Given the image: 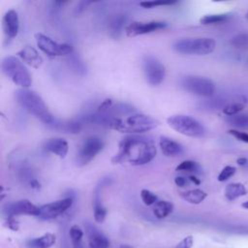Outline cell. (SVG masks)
I'll use <instances>...</instances> for the list:
<instances>
[{"instance_id":"6da1fadb","label":"cell","mask_w":248,"mask_h":248,"mask_svg":"<svg viewBox=\"0 0 248 248\" xmlns=\"http://www.w3.org/2000/svg\"><path fill=\"white\" fill-rule=\"evenodd\" d=\"M155 141L144 136H127L118 143V152L111 158L112 164L128 162L133 166H141L151 162L156 156Z\"/></svg>"},{"instance_id":"7a4b0ae2","label":"cell","mask_w":248,"mask_h":248,"mask_svg":"<svg viewBox=\"0 0 248 248\" xmlns=\"http://www.w3.org/2000/svg\"><path fill=\"white\" fill-rule=\"evenodd\" d=\"M158 125L159 122L155 118L142 113H134L124 118L108 113L106 123L107 127L127 134H141L155 129Z\"/></svg>"},{"instance_id":"3957f363","label":"cell","mask_w":248,"mask_h":248,"mask_svg":"<svg viewBox=\"0 0 248 248\" xmlns=\"http://www.w3.org/2000/svg\"><path fill=\"white\" fill-rule=\"evenodd\" d=\"M15 97L21 108L44 124L52 125L54 123L55 118L48 110L42 97L36 92L27 88H20L15 92Z\"/></svg>"},{"instance_id":"277c9868","label":"cell","mask_w":248,"mask_h":248,"mask_svg":"<svg viewBox=\"0 0 248 248\" xmlns=\"http://www.w3.org/2000/svg\"><path fill=\"white\" fill-rule=\"evenodd\" d=\"M1 69L7 78L21 88H28L32 84V78L29 71L17 57H5L1 62Z\"/></svg>"},{"instance_id":"5b68a950","label":"cell","mask_w":248,"mask_h":248,"mask_svg":"<svg viewBox=\"0 0 248 248\" xmlns=\"http://www.w3.org/2000/svg\"><path fill=\"white\" fill-rule=\"evenodd\" d=\"M215 46L216 42L211 38H184L172 45L176 52L188 55H206L211 53Z\"/></svg>"},{"instance_id":"8992f818","label":"cell","mask_w":248,"mask_h":248,"mask_svg":"<svg viewBox=\"0 0 248 248\" xmlns=\"http://www.w3.org/2000/svg\"><path fill=\"white\" fill-rule=\"evenodd\" d=\"M168 125L177 133L191 138H201L205 130L200 121L185 114H174L167 119Z\"/></svg>"},{"instance_id":"52a82bcc","label":"cell","mask_w":248,"mask_h":248,"mask_svg":"<svg viewBox=\"0 0 248 248\" xmlns=\"http://www.w3.org/2000/svg\"><path fill=\"white\" fill-rule=\"evenodd\" d=\"M180 84L187 92L201 97H211L215 91L214 82L203 77L186 76L180 80Z\"/></svg>"},{"instance_id":"ba28073f","label":"cell","mask_w":248,"mask_h":248,"mask_svg":"<svg viewBox=\"0 0 248 248\" xmlns=\"http://www.w3.org/2000/svg\"><path fill=\"white\" fill-rule=\"evenodd\" d=\"M104 141L101 138L91 136L86 138L81 143L78 152L76 156V163L78 166L82 167L91 162L104 148Z\"/></svg>"},{"instance_id":"9c48e42d","label":"cell","mask_w":248,"mask_h":248,"mask_svg":"<svg viewBox=\"0 0 248 248\" xmlns=\"http://www.w3.org/2000/svg\"><path fill=\"white\" fill-rule=\"evenodd\" d=\"M35 39L39 49H41L47 56H63L70 54L73 51V46L71 45L65 43L59 44L42 33L35 34Z\"/></svg>"},{"instance_id":"30bf717a","label":"cell","mask_w":248,"mask_h":248,"mask_svg":"<svg viewBox=\"0 0 248 248\" xmlns=\"http://www.w3.org/2000/svg\"><path fill=\"white\" fill-rule=\"evenodd\" d=\"M142 68L146 81L150 85L157 86L161 84L165 79V66L156 57L152 55H146L142 61Z\"/></svg>"},{"instance_id":"8fae6325","label":"cell","mask_w":248,"mask_h":248,"mask_svg":"<svg viewBox=\"0 0 248 248\" xmlns=\"http://www.w3.org/2000/svg\"><path fill=\"white\" fill-rule=\"evenodd\" d=\"M167 27V22L160 20L151 21H133L128 24L124 31L127 37L133 38L140 35L149 34Z\"/></svg>"},{"instance_id":"7c38bea8","label":"cell","mask_w":248,"mask_h":248,"mask_svg":"<svg viewBox=\"0 0 248 248\" xmlns=\"http://www.w3.org/2000/svg\"><path fill=\"white\" fill-rule=\"evenodd\" d=\"M74 200L72 197H67L62 200H58L40 206V214L39 217L44 220L53 219L65 211H67L73 204Z\"/></svg>"},{"instance_id":"4fadbf2b","label":"cell","mask_w":248,"mask_h":248,"mask_svg":"<svg viewBox=\"0 0 248 248\" xmlns=\"http://www.w3.org/2000/svg\"><path fill=\"white\" fill-rule=\"evenodd\" d=\"M4 213L6 217H15L16 215H32L39 217L40 207L28 200H19L8 203L4 208Z\"/></svg>"},{"instance_id":"5bb4252c","label":"cell","mask_w":248,"mask_h":248,"mask_svg":"<svg viewBox=\"0 0 248 248\" xmlns=\"http://www.w3.org/2000/svg\"><path fill=\"white\" fill-rule=\"evenodd\" d=\"M3 31L8 39L15 38L19 30V19L17 13L15 10H9L5 13L2 18Z\"/></svg>"},{"instance_id":"9a60e30c","label":"cell","mask_w":248,"mask_h":248,"mask_svg":"<svg viewBox=\"0 0 248 248\" xmlns=\"http://www.w3.org/2000/svg\"><path fill=\"white\" fill-rule=\"evenodd\" d=\"M16 54L21 59V61L25 62L32 68L38 69L43 64V57L33 46H25L20 50H18Z\"/></svg>"},{"instance_id":"2e32d148","label":"cell","mask_w":248,"mask_h":248,"mask_svg":"<svg viewBox=\"0 0 248 248\" xmlns=\"http://www.w3.org/2000/svg\"><path fill=\"white\" fill-rule=\"evenodd\" d=\"M89 248H108L109 240L97 228L91 224H86Z\"/></svg>"},{"instance_id":"e0dca14e","label":"cell","mask_w":248,"mask_h":248,"mask_svg":"<svg viewBox=\"0 0 248 248\" xmlns=\"http://www.w3.org/2000/svg\"><path fill=\"white\" fill-rule=\"evenodd\" d=\"M159 145L162 150V153L166 157H177L182 155L184 152L183 146L179 142L166 136L160 137Z\"/></svg>"},{"instance_id":"ac0fdd59","label":"cell","mask_w":248,"mask_h":248,"mask_svg":"<svg viewBox=\"0 0 248 248\" xmlns=\"http://www.w3.org/2000/svg\"><path fill=\"white\" fill-rule=\"evenodd\" d=\"M44 147L46 151L58 156L59 158H65L69 150L68 142L62 138H51L47 140L45 142Z\"/></svg>"},{"instance_id":"d6986e66","label":"cell","mask_w":248,"mask_h":248,"mask_svg":"<svg viewBox=\"0 0 248 248\" xmlns=\"http://www.w3.org/2000/svg\"><path fill=\"white\" fill-rule=\"evenodd\" d=\"M56 241L55 234L46 232L39 237L30 239L26 242L27 248H50Z\"/></svg>"},{"instance_id":"ffe728a7","label":"cell","mask_w":248,"mask_h":248,"mask_svg":"<svg viewBox=\"0 0 248 248\" xmlns=\"http://www.w3.org/2000/svg\"><path fill=\"white\" fill-rule=\"evenodd\" d=\"M180 197L189 203L199 204L204 201L207 197V194L201 189H192L180 193Z\"/></svg>"},{"instance_id":"44dd1931","label":"cell","mask_w":248,"mask_h":248,"mask_svg":"<svg viewBox=\"0 0 248 248\" xmlns=\"http://www.w3.org/2000/svg\"><path fill=\"white\" fill-rule=\"evenodd\" d=\"M173 210V204L168 201H158L153 204V214L158 219H164L168 217Z\"/></svg>"},{"instance_id":"7402d4cb","label":"cell","mask_w":248,"mask_h":248,"mask_svg":"<svg viewBox=\"0 0 248 248\" xmlns=\"http://www.w3.org/2000/svg\"><path fill=\"white\" fill-rule=\"evenodd\" d=\"M247 190L241 183H230L225 189V197L229 201H233L239 197L246 195Z\"/></svg>"},{"instance_id":"603a6c76","label":"cell","mask_w":248,"mask_h":248,"mask_svg":"<svg viewBox=\"0 0 248 248\" xmlns=\"http://www.w3.org/2000/svg\"><path fill=\"white\" fill-rule=\"evenodd\" d=\"M232 17V14L223 13V14H211L205 15L201 19L200 22L203 25H212V24H220L228 21Z\"/></svg>"},{"instance_id":"cb8c5ba5","label":"cell","mask_w":248,"mask_h":248,"mask_svg":"<svg viewBox=\"0 0 248 248\" xmlns=\"http://www.w3.org/2000/svg\"><path fill=\"white\" fill-rule=\"evenodd\" d=\"M69 235H70V238H71L74 248H83V245L81 242L82 236H83V232L78 226L73 225L70 228Z\"/></svg>"},{"instance_id":"d4e9b609","label":"cell","mask_w":248,"mask_h":248,"mask_svg":"<svg viewBox=\"0 0 248 248\" xmlns=\"http://www.w3.org/2000/svg\"><path fill=\"white\" fill-rule=\"evenodd\" d=\"M51 126H53L54 128H56V129H58V130H60V131H63V132H65V133H73V134L78 133L79 130H80V128H81L80 123L76 122V121L57 123L56 120H55L54 123H53Z\"/></svg>"},{"instance_id":"484cf974","label":"cell","mask_w":248,"mask_h":248,"mask_svg":"<svg viewBox=\"0 0 248 248\" xmlns=\"http://www.w3.org/2000/svg\"><path fill=\"white\" fill-rule=\"evenodd\" d=\"M175 170L177 171H187V172H194V173H201L202 168L200 165L192 160H185L181 162L179 165L176 166Z\"/></svg>"},{"instance_id":"4316f807","label":"cell","mask_w":248,"mask_h":248,"mask_svg":"<svg viewBox=\"0 0 248 248\" xmlns=\"http://www.w3.org/2000/svg\"><path fill=\"white\" fill-rule=\"evenodd\" d=\"M106 216H107V209L102 204L100 198L97 194L94 201V219L97 223H103L106 219Z\"/></svg>"},{"instance_id":"83f0119b","label":"cell","mask_w":248,"mask_h":248,"mask_svg":"<svg viewBox=\"0 0 248 248\" xmlns=\"http://www.w3.org/2000/svg\"><path fill=\"white\" fill-rule=\"evenodd\" d=\"M230 45L238 49H248V33H241L230 40Z\"/></svg>"},{"instance_id":"f1b7e54d","label":"cell","mask_w":248,"mask_h":248,"mask_svg":"<svg viewBox=\"0 0 248 248\" xmlns=\"http://www.w3.org/2000/svg\"><path fill=\"white\" fill-rule=\"evenodd\" d=\"M226 121L234 127L248 128V114H235L232 116H228Z\"/></svg>"},{"instance_id":"f546056e","label":"cell","mask_w":248,"mask_h":248,"mask_svg":"<svg viewBox=\"0 0 248 248\" xmlns=\"http://www.w3.org/2000/svg\"><path fill=\"white\" fill-rule=\"evenodd\" d=\"M244 108V103L243 102H235L226 105L223 108V113L228 116H232L237 114L239 111H241Z\"/></svg>"},{"instance_id":"4dcf8cb0","label":"cell","mask_w":248,"mask_h":248,"mask_svg":"<svg viewBox=\"0 0 248 248\" xmlns=\"http://www.w3.org/2000/svg\"><path fill=\"white\" fill-rule=\"evenodd\" d=\"M140 199H141L142 202L145 205H152V204H155L158 202L157 201V199H158L157 196L153 192H151L147 189H142L140 191Z\"/></svg>"},{"instance_id":"1f68e13d","label":"cell","mask_w":248,"mask_h":248,"mask_svg":"<svg viewBox=\"0 0 248 248\" xmlns=\"http://www.w3.org/2000/svg\"><path fill=\"white\" fill-rule=\"evenodd\" d=\"M178 1H143L140 3V6H141L144 9H152L154 7H158V6H170V5H174L177 4Z\"/></svg>"},{"instance_id":"d6a6232c","label":"cell","mask_w":248,"mask_h":248,"mask_svg":"<svg viewBox=\"0 0 248 248\" xmlns=\"http://www.w3.org/2000/svg\"><path fill=\"white\" fill-rule=\"evenodd\" d=\"M235 171H236V169H235L234 167H232V166H226V167L221 170V172L219 173L217 179H218L219 181H221V182L226 181V180H228L230 177H232V176L235 173Z\"/></svg>"},{"instance_id":"836d02e7","label":"cell","mask_w":248,"mask_h":248,"mask_svg":"<svg viewBox=\"0 0 248 248\" xmlns=\"http://www.w3.org/2000/svg\"><path fill=\"white\" fill-rule=\"evenodd\" d=\"M112 100L111 99H105L101 105L98 107V109H97V112H100V113H106L108 111H109V109L112 108Z\"/></svg>"},{"instance_id":"e575fe53","label":"cell","mask_w":248,"mask_h":248,"mask_svg":"<svg viewBox=\"0 0 248 248\" xmlns=\"http://www.w3.org/2000/svg\"><path fill=\"white\" fill-rule=\"evenodd\" d=\"M228 133L230 135H232V137H234L236 140L248 143V134L247 133L239 132V131H236V130H229Z\"/></svg>"},{"instance_id":"d590c367","label":"cell","mask_w":248,"mask_h":248,"mask_svg":"<svg viewBox=\"0 0 248 248\" xmlns=\"http://www.w3.org/2000/svg\"><path fill=\"white\" fill-rule=\"evenodd\" d=\"M194 244V238L192 235L184 237L174 248H192Z\"/></svg>"},{"instance_id":"8d00e7d4","label":"cell","mask_w":248,"mask_h":248,"mask_svg":"<svg viewBox=\"0 0 248 248\" xmlns=\"http://www.w3.org/2000/svg\"><path fill=\"white\" fill-rule=\"evenodd\" d=\"M6 226L13 231H17L19 227L18 222L15 219V217H6Z\"/></svg>"},{"instance_id":"74e56055","label":"cell","mask_w":248,"mask_h":248,"mask_svg":"<svg viewBox=\"0 0 248 248\" xmlns=\"http://www.w3.org/2000/svg\"><path fill=\"white\" fill-rule=\"evenodd\" d=\"M188 178L184 177V176H176L174 178V183L176 186L178 187H185L188 185Z\"/></svg>"},{"instance_id":"f35d334b","label":"cell","mask_w":248,"mask_h":248,"mask_svg":"<svg viewBox=\"0 0 248 248\" xmlns=\"http://www.w3.org/2000/svg\"><path fill=\"white\" fill-rule=\"evenodd\" d=\"M29 184H30V186H31L33 189H39L40 186H41L40 182H39L37 179H35V178L31 179L30 182H29Z\"/></svg>"},{"instance_id":"ab89813d","label":"cell","mask_w":248,"mask_h":248,"mask_svg":"<svg viewBox=\"0 0 248 248\" xmlns=\"http://www.w3.org/2000/svg\"><path fill=\"white\" fill-rule=\"evenodd\" d=\"M188 179H189L191 182H193L194 184H196V185H200V184H201V180H200V178H198V177H197L196 175H194V174L189 175Z\"/></svg>"},{"instance_id":"60d3db41","label":"cell","mask_w":248,"mask_h":248,"mask_svg":"<svg viewBox=\"0 0 248 248\" xmlns=\"http://www.w3.org/2000/svg\"><path fill=\"white\" fill-rule=\"evenodd\" d=\"M236 163L239 165V166H246L247 163H248V160L244 157H240L236 160Z\"/></svg>"},{"instance_id":"b9f144b4","label":"cell","mask_w":248,"mask_h":248,"mask_svg":"<svg viewBox=\"0 0 248 248\" xmlns=\"http://www.w3.org/2000/svg\"><path fill=\"white\" fill-rule=\"evenodd\" d=\"M120 248H135V247H133L131 245H128V244H123V245L120 246Z\"/></svg>"},{"instance_id":"7bdbcfd3","label":"cell","mask_w":248,"mask_h":248,"mask_svg":"<svg viewBox=\"0 0 248 248\" xmlns=\"http://www.w3.org/2000/svg\"><path fill=\"white\" fill-rule=\"evenodd\" d=\"M242 207H244V208H246V209H248V201H247V202H243V203H242Z\"/></svg>"},{"instance_id":"ee69618b","label":"cell","mask_w":248,"mask_h":248,"mask_svg":"<svg viewBox=\"0 0 248 248\" xmlns=\"http://www.w3.org/2000/svg\"><path fill=\"white\" fill-rule=\"evenodd\" d=\"M245 17H246V18H247V19H248V12H247V13H246V15H245Z\"/></svg>"},{"instance_id":"f6af8a7d","label":"cell","mask_w":248,"mask_h":248,"mask_svg":"<svg viewBox=\"0 0 248 248\" xmlns=\"http://www.w3.org/2000/svg\"><path fill=\"white\" fill-rule=\"evenodd\" d=\"M246 65H247V66H248V59H247V60H246Z\"/></svg>"}]
</instances>
